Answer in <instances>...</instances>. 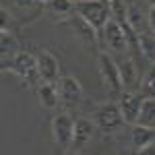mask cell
Segmentation results:
<instances>
[{
  "label": "cell",
  "mask_w": 155,
  "mask_h": 155,
  "mask_svg": "<svg viewBox=\"0 0 155 155\" xmlns=\"http://www.w3.org/2000/svg\"><path fill=\"white\" fill-rule=\"evenodd\" d=\"M77 15L83 17L97 33H104V27L112 19V8H110L107 0H79Z\"/></svg>",
  "instance_id": "6da1fadb"
},
{
  "label": "cell",
  "mask_w": 155,
  "mask_h": 155,
  "mask_svg": "<svg viewBox=\"0 0 155 155\" xmlns=\"http://www.w3.org/2000/svg\"><path fill=\"white\" fill-rule=\"evenodd\" d=\"M2 71L21 77L25 83H29V85L41 83L39 72H37V58L33 54H29V52H19L11 60H2Z\"/></svg>",
  "instance_id": "7a4b0ae2"
},
{
  "label": "cell",
  "mask_w": 155,
  "mask_h": 155,
  "mask_svg": "<svg viewBox=\"0 0 155 155\" xmlns=\"http://www.w3.org/2000/svg\"><path fill=\"white\" fill-rule=\"evenodd\" d=\"M93 122L104 134H114L126 124L122 112H120V106L116 101H106V104L97 106L93 112Z\"/></svg>",
  "instance_id": "3957f363"
},
{
  "label": "cell",
  "mask_w": 155,
  "mask_h": 155,
  "mask_svg": "<svg viewBox=\"0 0 155 155\" xmlns=\"http://www.w3.org/2000/svg\"><path fill=\"white\" fill-rule=\"evenodd\" d=\"M52 139L54 143L62 149V153H66L72 145V134H74V118L66 112H60L52 118Z\"/></svg>",
  "instance_id": "277c9868"
},
{
  "label": "cell",
  "mask_w": 155,
  "mask_h": 155,
  "mask_svg": "<svg viewBox=\"0 0 155 155\" xmlns=\"http://www.w3.org/2000/svg\"><path fill=\"white\" fill-rule=\"evenodd\" d=\"M97 68H99L101 81H104V85L107 87V91L120 95V93L124 91L122 77H120V68L107 52H99V56H97Z\"/></svg>",
  "instance_id": "5b68a950"
},
{
  "label": "cell",
  "mask_w": 155,
  "mask_h": 155,
  "mask_svg": "<svg viewBox=\"0 0 155 155\" xmlns=\"http://www.w3.org/2000/svg\"><path fill=\"white\" fill-rule=\"evenodd\" d=\"M58 91H60V101L66 107H79L85 99V91L74 74H66V77L60 79Z\"/></svg>",
  "instance_id": "8992f818"
},
{
  "label": "cell",
  "mask_w": 155,
  "mask_h": 155,
  "mask_svg": "<svg viewBox=\"0 0 155 155\" xmlns=\"http://www.w3.org/2000/svg\"><path fill=\"white\" fill-rule=\"evenodd\" d=\"M143 93L141 91H130V89H124L120 93V99H118V106H120V112L124 116V122L126 124H137L139 120V114H141V106H143Z\"/></svg>",
  "instance_id": "52a82bcc"
},
{
  "label": "cell",
  "mask_w": 155,
  "mask_h": 155,
  "mask_svg": "<svg viewBox=\"0 0 155 155\" xmlns=\"http://www.w3.org/2000/svg\"><path fill=\"white\" fill-rule=\"evenodd\" d=\"M104 39H106L107 46H110V50H112V52H118V54H126L128 44H130V39L126 35L124 27H122L116 19H110L107 25L104 27Z\"/></svg>",
  "instance_id": "ba28073f"
},
{
  "label": "cell",
  "mask_w": 155,
  "mask_h": 155,
  "mask_svg": "<svg viewBox=\"0 0 155 155\" xmlns=\"http://www.w3.org/2000/svg\"><path fill=\"white\" fill-rule=\"evenodd\" d=\"M37 72H39L41 83H56L60 79L58 58L52 52H48V50H41L37 54Z\"/></svg>",
  "instance_id": "9c48e42d"
},
{
  "label": "cell",
  "mask_w": 155,
  "mask_h": 155,
  "mask_svg": "<svg viewBox=\"0 0 155 155\" xmlns=\"http://www.w3.org/2000/svg\"><path fill=\"white\" fill-rule=\"evenodd\" d=\"M95 128H97L95 122L85 118V116L74 120V134H72V145H71L72 151H81L85 145H89V141L93 139Z\"/></svg>",
  "instance_id": "30bf717a"
},
{
  "label": "cell",
  "mask_w": 155,
  "mask_h": 155,
  "mask_svg": "<svg viewBox=\"0 0 155 155\" xmlns=\"http://www.w3.org/2000/svg\"><path fill=\"white\" fill-rule=\"evenodd\" d=\"M37 97L39 104L46 110H54L60 104V91L56 83H39L37 85Z\"/></svg>",
  "instance_id": "8fae6325"
},
{
  "label": "cell",
  "mask_w": 155,
  "mask_h": 155,
  "mask_svg": "<svg viewBox=\"0 0 155 155\" xmlns=\"http://www.w3.org/2000/svg\"><path fill=\"white\" fill-rule=\"evenodd\" d=\"M137 46L141 48L145 58H149L151 62H155V33L151 31V27L147 25L141 31H137Z\"/></svg>",
  "instance_id": "7c38bea8"
},
{
  "label": "cell",
  "mask_w": 155,
  "mask_h": 155,
  "mask_svg": "<svg viewBox=\"0 0 155 155\" xmlns=\"http://www.w3.org/2000/svg\"><path fill=\"white\" fill-rule=\"evenodd\" d=\"M118 68H120V77H122V85H124V89H132L134 85L139 83V68H137V64H134V60H132V58H124L118 64ZM139 85H141V83H139Z\"/></svg>",
  "instance_id": "4fadbf2b"
},
{
  "label": "cell",
  "mask_w": 155,
  "mask_h": 155,
  "mask_svg": "<svg viewBox=\"0 0 155 155\" xmlns=\"http://www.w3.org/2000/svg\"><path fill=\"white\" fill-rule=\"evenodd\" d=\"M71 23L72 27H74V31L79 33V37L83 39V41H87V44H91V46H95L97 44V37H99V33H97L95 29L91 27V25L85 21L83 17H79V15H74V17H71Z\"/></svg>",
  "instance_id": "5bb4252c"
},
{
  "label": "cell",
  "mask_w": 155,
  "mask_h": 155,
  "mask_svg": "<svg viewBox=\"0 0 155 155\" xmlns=\"http://www.w3.org/2000/svg\"><path fill=\"white\" fill-rule=\"evenodd\" d=\"M0 52H2V60H11L17 56L19 50V39L12 35L8 29H0Z\"/></svg>",
  "instance_id": "9a60e30c"
},
{
  "label": "cell",
  "mask_w": 155,
  "mask_h": 155,
  "mask_svg": "<svg viewBox=\"0 0 155 155\" xmlns=\"http://www.w3.org/2000/svg\"><path fill=\"white\" fill-rule=\"evenodd\" d=\"M155 141V128H147L141 124H132V145H134V153L139 149L147 147L149 143Z\"/></svg>",
  "instance_id": "2e32d148"
},
{
  "label": "cell",
  "mask_w": 155,
  "mask_h": 155,
  "mask_svg": "<svg viewBox=\"0 0 155 155\" xmlns=\"http://www.w3.org/2000/svg\"><path fill=\"white\" fill-rule=\"evenodd\" d=\"M137 124L147 126V128H155V97H145L143 106H141V114Z\"/></svg>",
  "instance_id": "e0dca14e"
},
{
  "label": "cell",
  "mask_w": 155,
  "mask_h": 155,
  "mask_svg": "<svg viewBox=\"0 0 155 155\" xmlns=\"http://www.w3.org/2000/svg\"><path fill=\"white\" fill-rule=\"evenodd\" d=\"M50 6V11L58 17H68L71 19L72 15H77V2L72 0H48L46 2Z\"/></svg>",
  "instance_id": "ac0fdd59"
},
{
  "label": "cell",
  "mask_w": 155,
  "mask_h": 155,
  "mask_svg": "<svg viewBox=\"0 0 155 155\" xmlns=\"http://www.w3.org/2000/svg\"><path fill=\"white\" fill-rule=\"evenodd\" d=\"M139 91L143 93V97H155V62L149 68V72L145 74V79H141Z\"/></svg>",
  "instance_id": "d6986e66"
},
{
  "label": "cell",
  "mask_w": 155,
  "mask_h": 155,
  "mask_svg": "<svg viewBox=\"0 0 155 155\" xmlns=\"http://www.w3.org/2000/svg\"><path fill=\"white\" fill-rule=\"evenodd\" d=\"M134 155H155V141H153V143H149L147 147H143V149H139Z\"/></svg>",
  "instance_id": "ffe728a7"
},
{
  "label": "cell",
  "mask_w": 155,
  "mask_h": 155,
  "mask_svg": "<svg viewBox=\"0 0 155 155\" xmlns=\"http://www.w3.org/2000/svg\"><path fill=\"white\" fill-rule=\"evenodd\" d=\"M147 19H149V27H151V31L155 33V6H151V8H149V12H147Z\"/></svg>",
  "instance_id": "44dd1931"
},
{
  "label": "cell",
  "mask_w": 155,
  "mask_h": 155,
  "mask_svg": "<svg viewBox=\"0 0 155 155\" xmlns=\"http://www.w3.org/2000/svg\"><path fill=\"white\" fill-rule=\"evenodd\" d=\"M149 2V6H155V0H147Z\"/></svg>",
  "instance_id": "7402d4cb"
},
{
  "label": "cell",
  "mask_w": 155,
  "mask_h": 155,
  "mask_svg": "<svg viewBox=\"0 0 155 155\" xmlns=\"http://www.w3.org/2000/svg\"><path fill=\"white\" fill-rule=\"evenodd\" d=\"M64 155H74V151H66V153H64Z\"/></svg>",
  "instance_id": "603a6c76"
},
{
  "label": "cell",
  "mask_w": 155,
  "mask_h": 155,
  "mask_svg": "<svg viewBox=\"0 0 155 155\" xmlns=\"http://www.w3.org/2000/svg\"><path fill=\"white\" fill-rule=\"evenodd\" d=\"M39 2H48V0H39Z\"/></svg>",
  "instance_id": "cb8c5ba5"
},
{
  "label": "cell",
  "mask_w": 155,
  "mask_h": 155,
  "mask_svg": "<svg viewBox=\"0 0 155 155\" xmlns=\"http://www.w3.org/2000/svg\"><path fill=\"white\" fill-rule=\"evenodd\" d=\"M72 2H79V0H72Z\"/></svg>",
  "instance_id": "d4e9b609"
}]
</instances>
